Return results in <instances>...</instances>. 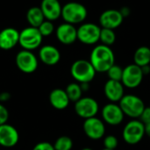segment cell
<instances>
[{"mask_svg":"<svg viewBox=\"0 0 150 150\" xmlns=\"http://www.w3.org/2000/svg\"><path fill=\"white\" fill-rule=\"evenodd\" d=\"M89 61L96 72L105 73L115 64V55L110 47L99 44L91 50Z\"/></svg>","mask_w":150,"mask_h":150,"instance_id":"1","label":"cell"},{"mask_svg":"<svg viewBox=\"0 0 150 150\" xmlns=\"http://www.w3.org/2000/svg\"><path fill=\"white\" fill-rule=\"evenodd\" d=\"M88 16V11L86 7L78 2H69L62 6V18L64 22L77 25L83 24Z\"/></svg>","mask_w":150,"mask_h":150,"instance_id":"2","label":"cell"},{"mask_svg":"<svg viewBox=\"0 0 150 150\" xmlns=\"http://www.w3.org/2000/svg\"><path fill=\"white\" fill-rule=\"evenodd\" d=\"M96 73L91 62L83 59L74 62L70 67V74L78 83H90L94 79Z\"/></svg>","mask_w":150,"mask_h":150,"instance_id":"3","label":"cell"},{"mask_svg":"<svg viewBox=\"0 0 150 150\" xmlns=\"http://www.w3.org/2000/svg\"><path fill=\"white\" fill-rule=\"evenodd\" d=\"M119 105L121 108L124 115H127L134 120L139 119L146 107L143 100L141 98L131 94L124 95L120 100Z\"/></svg>","mask_w":150,"mask_h":150,"instance_id":"4","label":"cell"},{"mask_svg":"<svg viewBox=\"0 0 150 150\" xmlns=\"http://www.w3.org/2000/svg\"><path fill=\"white\" fill-rule=\"evenodd\" d=\"M43 37L39 32L38 28L28 26L19 32V46L28 51H33L40 48L42 44Z\"/></svg>","mask_w":150,"mask_h":150,"instance_id":"5","label":"cell"},{"mask_svg":"<svg viewBox=\"0 0 150 150\" xmlns=\"http://www.w3.org/2000/svg\"><path fill=\"white\" fill-rule=\"evenodd\" d=\"M123 139L129 145L139 143L145 135V126L140 120H133L127 123L123 129Z\"/></svg>","mask_w":150,"mask_h":150,"instance_id":"6","label":"cell"},{"mask_svg":"<svg viewBox=\"0 0 150 150\" xmlns=\"http://www.w3.org/2000/svg\"><path fill=\"white\" fill-rule=\"evenodd\" d=\"M101 27L94 23H83L77 28V40L84 45H95L99 41Z\"/></svg>","mask_w":150,"mask_h":150,"instance_id":"7","label":"cell"},{"mask_svg":"<svg viewBox=\"0 0 150 150\" xmlns=\"http://www.w3.org/2000/svg\"><path fill=\"white\" fill-rule=\"evenodd\" d=\"M18 69L25 74H32L35 72L39 66V59L33 51L22 49L15 58Z\"/></svg>","mask_w":150,"mask_h":150,"instance_id":"8","label":"cell"},{"mask_svg":"<svg viewBox=\"0 0 150 150\" xmlns=\"http://www.w3.org/2000/svg\"><path fill=\"white\" fill-rule=\"evenodd\" d=\"M74 109L77 116L86 120L96 117L99 110V105L96 99L90 97H82L75 103Z\"/></svg>","mask_w":150,"mask_h":150,"instance_id":"9","label":"cell"},{"mask_svg":"<svg viewBox=\"0 0 150 150\" xmlns=\"http://www.w3.org/2000/svg\"><path fill=\"white\" fill-rule=\"evenodd\" d=\"M143 76L144 75L141 67L134 63L129 64L123 69L121 83L124 87L128 89H135L142 83Z\"/></svg>","mask_w":150,"mask_h":150,"instance_id":"10","label":"cell"},{"mask_svg":"<svg viewBox=\"0 0 150 150\" xmlns=\"http://www.w3.org/2000/svg\"><path fill=\"white\" fill-rule=\"evenodd\" d=\"M83 129L85 135L94 141L102 139L105 134V127L104 121L97 117L84 120Z\"/></svg>","mask_w":150,"mask_h":150,"instance_id":"11","label":"cell"},{"mask_svg":"<svg viewBox=\"0 0 150 150\" xmlns=\"http://www.w3.org/2000/svg\"><path fill=\"white\" fill-rule=\"evenodd\" d=\"M124 21L120 10L109 9L103 11L99 17V25L101 28L115 30L120 27Z\"/></svg>","mask_w":150,"mask_h":150,"instance_id":"12","label":"cell"},{"mask_svg":"<svg viewBox=\"0 0 150 150\" xmlns=\"http://www.w3.org/2000/svg\"><path fill=\"white\" fill-rule=\"evenodd\" d=\"M124 117L125 115L121 108L116 103L111 102L105 105L102 109L103 121L111 126H118L121 124L124 120Z\"/></svg>","mask_w":150,"mask_h":150,"instance_id":"13","label":"cell"},{"mask_svg":"<svg viewBox=\"0 0 150 150\" xmlns=\"http://www.w3.org/2000/svg\"><path fill=\"white\" fill-rule=\"evenodd\" d=\"M19 141V134L15 127L8 123L0 126V146L6 149L15 147Z\"/></svg>","mask_w":150,"mask_h":150,"instance_id":"14","label":"cell"},{"mask_svg":"<svg viewBox=\"0 0 150 150\" xmlns=\"http://www.w3.org/2000/svg\"><path fill=\"white\" fill-rule=\"evenodd\" d=\"M55 35L60 43L71 45L77 40V28L71 24L62 23L55 30Z\"/></svg>","mask_w":150,"mask_h":150,"instance_id":"15","label":"cell"},{"mask_svg":"<svg viewBox=\"0 0 150 150\" xmlns=\"http://www.w3.org/2000/svg\"><path fill=\"white\" fill-rule=\"evenodd\" d=\"M19 32L14 27H6L0 31V49L11 50L18 44Z\"/></svg>","mask_w":150,"mask_h":150,"instance_id":"16","label":"cell"},{"mask_svg":"<svg viewBox=\"0 0 150 150\" xmlns=\"http://www.w3.org/2000/svg\"><path fill=\"white\" fill-rule=\"evenodd\" d=\"M40 8L47 20L53 22L62 16V5L59 0H42Z\"/></svg>","mask_w":150,"mask_h":150,"instance_id":"17","label":"cell"},{"mask_svg":"<svg viewBox=\"0 0 150 150\" xmlns=\"http://www.w3.org/2000/svg\"><path fill=\"white\" fill-rule=\"evenodd\" d=\"M38 56L40 61L47 66L56 65L61 60V53L59 49L53 45H45L40 47Z\"/></svg>","mask_w":150,"mask_h":150,"instance_id":"18","label":"cell"},{"mask_svg":"<svg viewBox=\"0 0 150 150\" xmlns=\"http://www.w3.org/2000/svg\"><path fill=\"white\" fill-rule=\"evenodd\" d=\"M104 92L108 100L112 103L120 102V100L125 95L124 85L120 81L108 80L104 86Z\"/></svg>","mask_w":150,"mask_h":150,"instance_id":"19","label":"cell"},{"mask_svg":"<svg viewBox=\"0 0 150 150\" xmlns=\"http://www.w3.org/2000/svg\"><path fill=\"white\" fill-rule=\"evenodd\" d=\"M48 98H49L50 105L54 109L59 110V111L65 110L70 103V100H69L65 90L59 89V88L53 90L50 92Z\"/></svg>","mask_w":150,"mask_h":150,"instance_id":"20","label":"cell"},{"mask_svg":"<svg viewBox=\"0 0 150 150\" xmlns=\"http://www.w3.org/2000/svg\"><path fill=\"white\" fill-rule=\"evenodd\" d=\"M25 17L28 24L30 25L29 26H33L36 28L39 27L40 25L45 20V17L40 6H33L29 8L28 11H26Z\"/></svg>","mask_w":150,"mask_h":150,"instance_id":"21","label":"cell"},{"mask_svg":"<svg viewBox=\"0 0 150 150\" xmlns=\"http://www.w3.org/2000/svg\"><path fill=\"white\" fill-rule=\"evenodd\" d=\"M134 63L139 67L150 64V48L146 46L138 47L134 54Z\"/></svg>","mask_w":150,"mask_h":150,"instance_id":"22","label":"cell"},{"mask_svg":"<svg viewBox=\"0 0 150 150\" xmlns=\"http://www.w3.org/2000/svg\"><path fill=\"white\" fill-rule=\"evenodd\" d=\"M70 102L76 103L77 100H79L82 98L83 95V91L81 89L80 83H71L68 84L65 90Z\"/></svg>","mask_w":150,"mask_h":150,"instance_id":"23","label":"cell"},{"mask_svg":"<svg viewBox=\"0 0 150 150\" xmlns=\"http://www.w3.org/2000/svg\"><path fill=\"white\" fill-rule=\"evenodd\" d=\"M115 40H116V34L114 30L101 28L100 37H99V41H101V44L111 47L112 44H114Z\"/></svg>","mask_w":150,"mask_h":150,"instance_id":"24","label":"cell"},{"mask_svg":"<svg viewBox=\"0 0 150 150\" xmlns=\"http://www.w3.org/2000/svg\"><path fill=\"white\" fill-rule=\"evenodd\" d=\"M53 146L54 150H71L73 148V141L70 137L62 135L55 140Z\"/></svg>","mask_w":150,"mask_h":150,"instance_id":"25","label":"cell"},{"mask_svg":"<svg viewBox=\"0 0 150 150\" xmlns=\"http://www.w3.org/2000/svg\"><path fill=\"white\" fill-rule=\"evenodd\" d=\"M37 28H38L39 32L40 33V34L42 35V37H48L51 34H53L54 32L55 31L53 22L49 21V20H47V19H45L40 25V26L37 27Z\"/></svg>","mask_w":150,"mask_h":150,"instance_id":"26","label":"cell"},{"mask_svg":"<svg viewBox=\"0 0 150 150\" xmlns=\"http://www.w3.org/2000/svg\"><path fill=\"white\" fill-rule=\"evenodd\" d=\"M106 73H107V76H108V77H109L110 80L121 82L122 74H123V69L120 66H119L117 64H113L107 70Z\"/></svg>","mask_w":150,"mask_h":150,"instance_id":"27","label":"cell"},{"mask_svg":"<svg viewBox=\"0 0 150 150\" xmlns=\"http://www.w3.org/2000/svg\"><path fill=\"white\" fill-rule=\"evenodd\" d=\"M119 142L118 139L114 136V135H107L105 137L104 139V146L105 149H108L115 150V149L118 147Z\"/></svg>","mask_w":150,"mask_h":150,"instance_id":"28","label":"cell"},{"mask_svg":"<svg viewBox=\"0 0 150 150\" xmlns=\"http://www.w3.org/2000/svg\"><path fill=\"white\" fill-rule=\"evenodd\" d=\"M8 120H9V111L2 103H0V126L7 123Z\"/></svg>","mask_w":150,"mask_h":150,"instance_id":"29","label":"cell"},{"mask_svg":"<svg viewBox=\"0 0 150 150\" xmlns=\"http://www.w3.org/2000/svg\"><path fill=\"white\" fill-rule=\"evenodd\" d=\"M32 150H54L53 144L47 142H40L34 145Z\"/></svg>","mask_w":150,"mask_h":150,"instance_id":"30","label":"cell"},{"mask_svg":"<svg viewBox=\"0 0 150 150\" xmlns=\"http://www.w3.org/2000/svg\"><path fill=\"white\" fill-rule=\"evenodd\" d=\"M140 120L144 124H149L150 123V106L149 107H145V109L143 110L142 113L140 116Z\"/></svg>","mask_w":150,"mask_h":150,"instance_id":"31","label":"cell"},{"mask_svg":"<svg viewBox=\"0 0 150 150\" xmlns=\"http://www.w3.org/2000/svg\"><path fill=\"white\" fill-rule=\"evenodd\" d=\"M11 98V94L7 91H3L0 93V103H4L9 101Z\"/></svg>","mask_w":150,"mask_h":150,"instance_id":"32","label":"cell"},{"mask_svg":"<svg viewBox=\"0 0 150 150\" xmlns=\"http://www.w3.org/2000/svg\"><path fill=\"white\" fill-rule=\"evenodd\" d=\"M120 13H121V15L123 16L124 18H125L126 17H128V16L130 15V13H131V10H130V8L127 7V6L122 7V8L120 10Z\"/></svg>","mask_w":150,"mask_h":150,"instance_id":"33","label":"cell"},{"mask_svg":"<svg viewBox=\"0 0 150 150\" xmlns=\"http://www.w3.org/2000/svg\"><path fill=\"white\" fill-rule=\"evenodd\" d=\"M142 68V73L143 75H149L150 73V66L149 65H146L144 67H141Z\"/></svg>","mask_w":150,"mask_h":150,"instance_id":"34","label":"cell"},{"mask_svg":"<svg viewBox=\"0 0 150 150\" xmlns=\"http://www.w3.org/2000/svg\"><path fill=\"white\" fill-rule=\"evenodd\" d=\"M80 86H81V89H82L83 92H85V91H87L90 89L89 83H80Z\"/></svg>","mask_w":150,"mask_h":150,"instance_id":"35","label":"cell"},{"mask_svg":"<svg viewBox=\"0 0 150 150\" xmlns=\"http://www.w3.org/2000/svg\"><path fill=\"white\" fill-rule=\"evenodd\" d=\"M144 126H145V134L150 138V123Z\"/></svg>","mask_w":150,"mask_h":150,"instance_id":"36","label":"cell"},{"mask_svg":"<svg viewBox=\"0 0 150 150\" xmlns=\"http://www.w3.org/2000/svg\"><path fill=\"white\" fill-rule=\"evenodd\" d=\"M81 150H93V149H90V148H84V149H82Z\"/></svg>","mask_w":150,"mask_h":150,"instance_id":"37","label":"cell"},{"mask_svg":"<svg viewBox=\"0 0 150 150\" xmlns=\"http://www.w3.org/2000/svg\"><path fill=\"white\" fill-rule=\"evenodd\" d=\"M102 150H112V149H103Z\"/></svg>","mask_w":150,"mask_h":150,"instance_id":"38","label":"cell"}]
</instances>
